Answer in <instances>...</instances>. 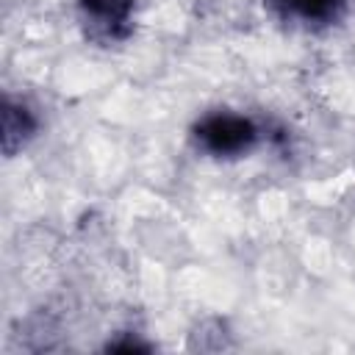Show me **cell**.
<instances>
[{"instance_id":"5b68a950","label":"cell","mask_w":355,"mask_h":355,"mask_svg":"<svg viewBox=\"0 0 355 355\" xmlns=\"http://www.w3.org/2000/svg\"><path fill=\"white\" fill-rule=\"evenodd\" d=\"M105 349L111 352H150L153 347L147 341H141L139 336H130V333H122L119 338H108Z\"/></svg>"},{"instance_id":"7a4b0ae2","label":"cell","mask_w":355,"mask_h":355,"mask_svg":"<svg viewBox=\"0 0 355 355\" xmlns=\"http://www.w3.org/2000/svg\"><path fill=\"white\" fill-rule=\"evenodd\" d=\"M83 36L100 47L122 44L136 31V0H75Z\"/></svg>"},{"instance_id":"6da1fadb","label":"cell","mask_w":355,"mask_h":355,"mask_svg":"<svg viewBox=\"0 0 355 355\" xmlns=\"http://www.w3.org/2000/svg\"><path fill=\"white\" fill-rule=\"evenodd\" d=\"M261 136H263V128L252 116L230 111V108L205 111L202 116L194 119L189 130L191 144L202 155L216 158V161H236V158L250 155L258 147Z\"/></svg>"},{"instance_id":"3957f363","label":"cell","mask_w":355,"mask_h":355,"mask_svg":"<svg viewBox=\"0 0 355 355\" xmlns=\"http://www.w3.org/2000/svg\"><path fill=\"white\" fill-rule=\"evenodd\" d=\"M266 6L280 19L302 28H330L349 11V0H266Z\"/></svg>"},{"instance_id":"277c9868","label":"cell","mask_w":355,"mask_h":355,"mask_svg":"<svg viewBox=\"0 0 355 355\" xmlns=\"http://www.w3.org/2000/svg\"><path fill=\"white\" fill-rule=\"evenodd\" d=\"M0 119H3V153L8 158L22 153L39 136V114L25 100L6 94L3 108H0Z\"/></svg>"}]
</instances>
